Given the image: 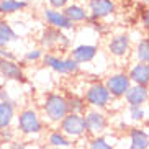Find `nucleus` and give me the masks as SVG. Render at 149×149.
Masks as SVG:
<instances>
[{"mask_svg":"<svg viewBox=\"0 0 149 149\" xmlns=\"http://www.w3.org/2000/svg\"><path fill=\"white\" fill-rule=\"evenodd\" d=\"M43 111L46 115V120L51 123H61L64 120L69 108H67V97L62 93H49L44 98Z\"/></svg>","mask_w":149,"mask_h":149,"instance_id":"nucleus-1","label":"nucleus"},{"mask_svg":"<svg viewBox=\"0 0 149 149\" xmlns=\"http://www.w3.org/2000/svg\"><path fill=\"white\" fill-rule=\"evenodd\" d=\"M17 130L23 136H36L43 131V121L38 111L33 108H25L17 115Z\"/></svg>","mask_w":149,"mask_h":149,"instance_id":"nucleus-2","label":"nucleus"},{"mask_svg":"<svg viewBox=\"0 0 149 149\" xmlns=\"http://www.w3.org/2000/svg\"><path fill=\"white\" fill-rule=\"evenodd\" d=\"M59 131L67 138H82L85 134V121H84V115L77 113H67L61 123H59Z\"/></svg>","mask_w":149,"mask_h":149,"instance_id":"nucleus-3","label":"nucleus"},{"mask_svg":"<svg viewBox=\"0 0 149 149\" xmlns=\"http://www.w3.org/2000/svg\"><path fill=\"white\" fill-rule=\"evenodd\" d=\"M84 121H85V131L90 136H102L105 133L107 126H108V120H107L105 113H102L100 110H90L85 113L84 116Z\"/></svg>","mask_w":149,"mask_h":149,"instance_id":"nucleus-4","label":"nucleus"},{"mask_svg":"<svg viewBox=\"0 0 149 149\" xmlns=\"http://www.w3.org/2000/svg\"><path fill=\"white\" fill-rule=\"evenodd\" d=\"M110 98H111V95L107 90L105 84H93V85H90L87 88L84 100L87 102V105L93 107L95 110H100V108H105L108 105Z\"/></svg>","mask_w":149,"mask_h":149,"instance_id":"nucleus-5","label":"nucleus"},{"mask_svg":"<svg viewBox=\"0 0 149 149\" xmlns=\"http://www.w3.org/2000/svg\"><path fill=\"white\" fill-rule=\"evenodd\" d=\"M43 62L48 67H51L53 70L59 72V74H74L79 70V64L74 61V59H62V57H57L54 54H44L43 56Z\"/></svg>","mask_w":149,"mask_h":149,"instance_id":"nucleus-6","label":"nucleus"},{"mask_svg":"<svg viewBox=\"0 0 149 149\" xmlns=\"http://www.w3.org/2000/svg\"><path fill=\"white\" fill-rule=\"evenodd\" d=\"M105 87H107V90L110 92V95H111V97L120 98V97H125V95H126V92L130 90V87H131V80H130L128 74L118 72V74L110 75L108 79H107Z\"/></svg>","mask_w":149,"mask_h":149,"instance_id":"nucleus-7","label":"nucleus"},{"mask_svg":"<svg viewBox=\"0 0 149 149\" xmlns=\"http://www.w3.org/2000/svg\"><path fill=\"white\" fill-rule=\"evenodd\" d=\"M43 15H44L46 23H48L51 28H54V30H59V31H62V30H74V23L70 22L62 12H59V10L46 8Z\"/></svg>","mask_w":149,"mask_h":149,"instance_id":"nucleus-8","label":"nucleus"},{"mask_svg":"<svg viewBox=\"0 0 149 149\" xmlns=\"http://www.w3.org/2000/svg\"><path fill=\"white\" fill-rule=\"evenodd\" d=\"M0 75L5 80H17V82L25 80V72H23L22 66L17 61L0 59Z\"/></svg>","mask_w":149,"mask_h":149,"instance_id":"nucleus-9","label":"nucleus"},{"mask_svg":"<svg viewBox=\"0 0 149 149\" xmlns=\"http://www.w3.org/2000/svg\"><path fill=\"white\" fill-rule=\"evenodd\" d=\"M88 10L92 13V18L100 20V18H107L111 13H115L116 5L113 0H88Z\"/></svg>","mask_w":149,"mask_h":149,"instance_id":"nucleus-10","label":"nucleus"},{"mask_svg":"<svg viewBox=\"0 0 149 149\" xmlns=\"http://www.w3.org/2000/svg\"><path fill=\"white\" fill-rule=\"evenodd\" d=\"M130 107H143L149 100V87L146 85H131L125 95Z\"/></svg>","mask_w":149,"mask_h":149,"instance_id":"nucleus-11","label":"nucleus"},{"mask_svg":"<svg viewBox=\"0 0 149 149\" xmlns=\"http://www.w3.org/2000/svg\"><path fill=\"white\" fill-rule=\"evenodd\" d=\"M41 46L43 48H54V46H57V44H69V40H67V36H64L59 30H54V28H46V30L43 31V35H41V40H40Z\"/></svg>","mask_w":149,"mask_h":149,"instance_id":"nucleus-12","label":"nucleus"},{"mask_svg":"<svg viewBox=\"0 0 149 149\" xmlns=\"http://www.w3.org/2000/svg\"><path fill=\"white\" fill-rule=\"evenodd\" d=\"M98 53V48L93 44H80L77 48L70 51V59H74L77 64H84V62H90Z\"/></svg>","mask_w":149,"mask_h":149,"instance_id":"nucleus-13","label":"nucleus"},{"mask_svg":"<svg viewBox=\"0 0 149 149\" xmlns=\"http://www.w3.org/2000/svg\"><path fill=\"white\" fill-rule=\"evenodd\" d=\"M15 118H17V108H15L13 102H0V130L12 128Z\"/></svg>","mask_w":149,"mask_h":149,"instance_id":"nucleus-14","label":"nucleus"},{"mask_svg":"<svg viewBox=\"0 0 149 149\" xmlns=\"http://www.w3.org/2000/svg\"><path fill=\"white\" fill-rule=\"evenodd\" d=\"M128 49H130V35H126V33L113 36L108 43V51L116 57L126 56Z\"/></svg>","mask_w":149,"mask_h":149,"instance_id":"nucleus-15","label":"nucleus"},{"mask_svg":"<svg viewBox=\"0 0 149 149\" xmlns=\"http://www.w3.org/2000/svg\"><path fill=\"white\" fill-rule=\"evenodd\" d=\"M130 80L134 85H149V66L146 62H136L131 67L130 74H128Z\"/></svg>","mask_w":149,"mask_h":149,"instance_id":"nucleus-16","label":"nucleus"},{"mask_svg":"<svg viewBox=\"0 0 149 149\" xmlns=\"http://www.w3.org/2000/svg\"><path fill=\"white\" fill-rule=\"evenodd\" d=\"M130 149H149V133L143 128H131Z\"/></svg>","mask_w":149,"mask_h":149,"instance_id":"nucleus-17","label":"nucleus"},{"mask_svg":"<svg viewBox=\"0 0 149 149\" xmlns=\"http://www.w3.org/2000/svg\"><path fill=\"white\" fill-rule=\"evenodd\" d=\"M18 40V33L7 20H0V48H7L10 43Z\"/></svg>","mask_w":149,"mask_h":149,"instance_id":"nucleus-18","label":"nucleus"},{"mask_svg":"<svg viewBox=\"0 0 149 149\" xmlns=\"http://www.w3.org/2000/svg\"><path fill=\"white\" fill-rule=\"evenodd\" d=\"M28 7V0H0V15H13Z\"/></svg>","mask_w":149,"mask_h":149,"instance_id":"nucleus-19","label":"nucleus"},{"mask_svg":"<svg viewBox=\"0 0 149 149\" xmlns=\"http://www.w3.org/2000/svg\"><path fill=\"white\" fill-rule=\"evenodd\" d=\"M62 13L66 15V17L69 18L72 23L85 22V20L88 18V13L85 12V8H84V7H80V5H77V3L67 5L66 8H64V12H62Z\"/></svg>","mask_w":149,"mask_h":149,"instance_id":"nucleus-20","label":"nucleus"},{"mask_svg":"<svg viewBox=\"0 0 149 149\" xmlns=\"http://www.w3.org/2000/svg\"><path fill=\"white\" fill-rule=\"evenodd\" d=\"M48 144L51 146V148H59V149H62V148H67V146H70V141H69V138L67 136H64L59 130L57 131H51L49 133V136H48Z\"/></svg>","mask_w":149,"mask_h":149,"instance_id":"nucleus-21","label":"nucleus"},{"mask_svg":"<svg viewBox=\"0 0 149 149\" xmlns=\"http://www.w3.org/2000/svg\"><path fill=\"white\" fill-rule=\"evenodd\" d=\"M85 100L82 97H77V95H70L67 97V108H69V113H77V115H82L85 111Z\"/></svg>","mask_w":149,"mask_h":149,"instance_id":"nucleus-22","label":"nucleus"},{"mask_svg":"<svg viewBox=\"0 0 149 149\" xmlns=\"http://www.w3.org/2000/svg\"><path fill=\"white\" fill-rule=\"evenodd\" d=\"M136 59L139 62H148L149 59V40L144 38L138 43V48H136Z\"/></svg>","mask_w":149,"mask_h":149,"instance_id":"nucleus-23","label":"nucleus"},{"mask_svg":"<svg viewBox=\"0 0 149 149\" xmlns=\"http://www.w3.org/2000/svg\"><path fill=\"white\" fill-rule=\"evenodd\" d=\"M88 149H113V146L110 144L103 136H95V138H92V141H90Z\"/></svg>","mask_w":149,"mask_h":149,"instance_id":"nucleus-24","label":"nucleus"},{"mask_svg":"<svg viewBox=\"0 0 149 149\" xmlns=\"http://www.w3.org/2000/svg\"><path fill=\"white\" fill-rule=\"evenodd\" d=\"M15 130L13 128H7V130H0V143L2 144H12L15 143Z\"/></svg>","mask_w":149,"mask_h":149,"instance_id":"nucleus-25","label":"nucleus"},{"mask_svg":"<svg viewBox=\"0 0 149 149\" xmlns=\"http://www.w3.org/2000/svg\"><path fill=\"white\" fill-rule=\"evenodd\" d=\"M130 115H131V120H134V121H143L146 111L143 107H130Z\"/></svg>","mask_w":149,"mask_h":149,"instance_id":"nucleus-26","label":"nucleus"},{"mask_svg":"<svg viewBox=\"0 0 149 149\" xmlns=\"http://www.w3.org/2000/svg\"><path fill=\"white\" fill-rule=\"evenodd\" d=\"M43 51L41 49H30L26 54H25V61L28 62H35V61H40V59H43Z\"/></svg>","mask_w":149,"mask_h":149,"instance_id":"nucleus-27","label":"nucleus"},{"mask_svg":"<svg viewBox=\"0 0 149 149\" xmlns=\"http://www.w3.org/2000/svg\"><path fill=\"white\" fill-rule=\"evenodd\" d=\"M49 5H51V8L54 10H59V8H66L67 3H69V0H48Z\"/></svg>","mask_w":149,"mask_h":149,"instance_id":"nucleus-28","label":"nucleus"},{"mask_svg":"<svg viewBox=\"0 0 149 149\" xmlns=\"http://www.w3.org/2000/svg\"><path fill=\"white\" fill-rule=\"evenodd\" d=\"M0 59H7V61H15V54L8 51L7 48H0Z\"/></svg>","mask_w":149,"mask_h":149,"instance_id":"nucleus-29","label":"nucleus"},{"mask_svg":"<svg viewBox=\"0 0 149 149\" xmlns=\"http://www.w3.org/2000/svg\"><path fill=\"white\" fill-rule=\"evenodd\" d=\"M143 25H144V28H148V31H149V8H146L144 12H143Z\"/></svg>","mask_w":149,"mask_h":149,"instance_id":"nucleus-30","label":"nucleus"},{"mask_svg":"<svg viewBox=\"0 0 149 149\" xmlns=\"http://www.w3.org/2000/svg\"><path fill=\"white\" fill-rule=\"evenodd\" d=\"M8 149H26V148H25V144H20V143H12Z\"/></svg>","mask_w":149,"mask_h":149,"instance_id":"nucleus-31","label":"nucleus"},{"mask_svg":"<svg viewBox=\"0 0 149 149\" xmlns=\"http://www.w3.org/2000/svg\"><path fill=\"white\" fill-rule=\"evenodd\" d=\"M2 88H3V87H2V85H0V93H2ZM0 102H2V100H0Z\"/></svg>","mask_w":149,"mask_h":149,"instance_id":"nucleus-32","label":"nucleus"},{"mask_svg":"<svg viewBox=\"0 0 149 149\" xmlns=\"http://www.w3.org/2000/svg\"><path fill=\"white\" fill-rule=\"evenodd\" d=\"M0 149H3V144H2V143H0Z\"/></svg>","mask_w":149,"mask_h":149,"instance_id":"nucleus-33","label":"nucleus"},{"mask_svg":"<svg viewBox=\"0 0 149 149\" xmlns=\"http://www.w3.org/2000/svg\"><path fill=\"white\" fill-rule=\"evenodd\" d=\"M143 2H146V3H149V0H143Z\"/></svg>","mask_w":149,"mask_h":149,"instance_id":"nucleus-34","label":"nucleus"},{"mask_svg":"<svg viewBox=\"0 0 149 149\" xmlns=\"http://www.w3.org/2000/svg\"><path fill=\"white\" fill-rule=\"evenodd\" d=\"M146 64H148V66H149V59H148V62H146Z\"/></svg>","mask_w":149,"mask_h":149,"instance_id":"nucleus-35","label":"nucleus"},{"mask_svg":"<svg viewBox=\"0 0 149 149\" xmlns=\"http://www.w3.org/2000/svg\"><path fill=\"white\" fill-rule=\"evenodd\" d=\"M148 40H149V33H148Z\"/></svg>","mask_w":149,"mask_h":149,"instance_id":"nucleus-36","label":"nucleus"},{"mask_svg":"<svg viewBox=\"0 0 149 149\" xmlns=\"http://www.w3.org/2000/svg\"><path fill=\"white\" fill-rule=\"evenodd\" d=\"M148 125H149V120H148Z\"/></svg>","mask_w":149,"mask_h":149,"instance_id":"nucleus-37","label":"nucleus"},{"mask_svg":"<svg viewBox=\"0 0 149 149\" xmlns=\"http://www.w3.org/2000/svg\"><path fill=\"white\" fill-rule=\"evenodd\" d=\"M54 149H59V148H54Z\"/></svg>","mask_w":149,"mask_h":149,"instance_id":"nucleus-38","label":"nucleus"}]
</instances>
